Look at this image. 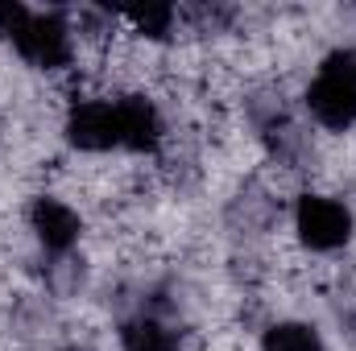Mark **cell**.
<instances>
[{
  "instance_id": "obj_1",
  "label": "cell",
  "mask_w": 356,
  "mask_h": 351,
  "mask_svg": "<svg viewBox=\"0 0 356 351\" xmlns=\"http://www.w3.org/2000/svg\"><path fill=\"white\" fill-rule=\"evenodd\" d=\"M307 112L327 132H348L356 124V50H336L319 62L307 83Z\"/></svg>"
},
{
  "instance_id": "obj_2",
  "label": "cell",
  "mask_w": 356,
  "mask_h": 351,
  "mask_svg": "<svg viewBox=\"0 0 356 351\" xmlns=\"http://www.w3.org/2000/svg\"><path fill=\"white\" fill-rule=\"evenodd\" d=\"M63 132L71 149L104 157V153H124V108L120 95H83L67 108Z\"/></svg>"
},
{
  "instance_id": "obj_3",
  "label": "cell",
  "mask_w": 356,
  "mask_h": 351,
  "mask_svg": "<svg viewBox=\"0 0 356 351\" xmlns=\"http://www.w3.org/2000/svg\"><path fill=\"white\" fill-rule=\"evenodd\" d=\"M8 46L21 54V62H29L38 71H67L75 62L79 37H75V25L63 12H29L25 8Z\"/></svg>"
},
{
  "instance_id": "obj_4",
  "label": "cell",
  "mask_w": 356,
  "mask_h": 351,
  "mask_svg": "<svg viewBox=\"0 0 356 351\" xmlns=\"http://www.w3.org/2000/svg\"><path fill=\"white\" fill-rule=\"evenodd\" d=\"M356 232L353 207L332 194H298L294 203V236L307 252H340Z\"/></svg>"
},
{
  "instance_id": "obj_5",
  "label": "cell",
  "mask_w": 356,
  "mask_h": 351,
  "mask_svg": "<svg viewBox=\"0 0 356 351\" xmlns=\"http://www.w3.org/2000/svg\"><path fill=\"white\" fill-rule=\"evenodd\" d=\"M29 232H33V240L46 252L67 257L83 240V215L67 198H58V194H38L29 203Z\"/></svg>"
},
{
  "instance_id": "obj_6",
  "label": "cell",
  "mask_w": 356,
  "mask_h": 351,
  "mask_svg": "<svg viewBox=\"0 0 356 351\" xmlns=\"http://www.w3.org/2000/svg\"><path fill=\"white\" fill-rule=\"evenodd\" d=\"M120 348L124 351H178L175 327H166L154 314H137L120 327Z\"/></svg>"
},
{
  "instance_id": "obj_7",
  "label": "cell",
  "mask_w": 356,
  "mask_h": 351,
  "mask_svg": "<svg viewBox=\"0 0 356 351\" xmlns=\"http://www.w3.org/2000/svg\"><path fill=\"white\" fill-rule=\"evenodd\" d=\"M261 351H327V343L311 323L282 318V323H269L261 331Z\"/></svg>"
}]
</instances>
